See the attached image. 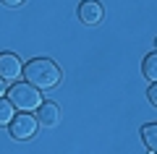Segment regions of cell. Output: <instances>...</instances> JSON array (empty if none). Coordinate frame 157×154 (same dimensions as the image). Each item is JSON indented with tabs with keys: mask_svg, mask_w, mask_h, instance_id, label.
<instances>
[{
	"mask_svg": "<svg viewBox=\"0 0 157 154\" xmlns=\"http://www.w3.org/2000/svg\"><path fill=\"white\" fill-rule=\"evenodd\" d=\"M147 97H149V102L157 107V84H152V86L147 89Z\"/></svg>",
	"mask_w": 157,
	"mask_h": 154,
	"instance_id": "30bf717a",
	"label": "cell"
},
{
	"mask_svg": "<svg viewBox=\"0 0 157 154\" xmlns=\"http://www.w3.org/2000/svg\"><path fill=\"white\" fill-rule=\"evenodd\" d=\"M18 76H24V66L13 52H3L0 55V78L3 81H16Z\"/></svg>",
	"mask_w": 157,
	"mask_h": 154,
	"instance_id": "277c9868",
	"label": "cell"
},
{
	"mask_svg": "<svg viewBox=\"0 0 157 154\" xmlns=\"http://www.w3.org/2000/svg\"><path fill=\"white\" fill-rule=\"evenodd\" d=\"M102 16H105V11H102V6L97 0H84V3L78 6V18H81V24H86V26L100 24Z\"/></svg>",
	"mask_w": 157,
	"mask_h": 154,
	"instance_id": "5b68a950",
	"label": "cell"
},
{
	"mask_svg": "<svg viewBox=\"0 0 157 154\" xmlns=\"http://www.w3.org/2000/svg\"><path fill=\"white\" fill-rule=\"evenodd\" d=\"M141 73H144V78H149L152 84H157V52H149V55L141 60Z\"/></svg>",
	"mask_w": 157,
	"mask_h": 154,
	"instance_id": "ba28073f",
	"label": "cell"
},
{
	"mask_svg": "<svg viewBox=\"0 0 157 154\" xmlns=\"http://www.w3.org/2000/svg\"><path fill=\"white\" fill-rule=\"evenodd\" d=\"M8 102H11L16 110H24V112H32L42 105V92L37 86L26 81H16L11 89H8Z\"/></svg>",
	"mask_w": 157,
	"mask_h": 154,
	"instance_id": "7a4b0ae2",
	"label": "cell"
},
{
	"mask_svg": "<svg viewBox=\"0 0 157 154\" xmlns=\"http://www.w3.org/2000/svg\"><path fill=\"white\" fill-rule=\"evenodd\" d=\"M141 141H144L147 152L157 154V123H147V126L141 128Z\"/></svg>",
	"mask_w": 157,
	"mask_h": 154,
	"instance_id": "52a82bcc",
	"label": "cell"
},
{
	"mask_svg": "<svg viewBox=\"0 0 157 154\" xmlns=\"http://www.w3.org/2000/svg\"><path fill=\"white\" fill-rule=\"evenodd\" d=\"M155 47H157V39H155Z\"/></svg>",
	"mask_w": 157,
	"mask_h": 154,
	"instance_id": "4fadbf2b",
	"label": "cell"
},
{
	"mask_svg": "<svg viewBox=\"0 0 157 154\" xmlns=\"http://www.w3.org/2000/svg\"><path fill=\"white\" fill-rule=\"evenodd\" d=\"M37 120L42 123V126L52 128L60 123V107L55 105V102H42V105L37 107Z\"/></svg>",
	"mask_w": 157,
	"mask_h": 154,
	"instance_id": "8992f818",
	"label": "cell"
},
{
	"mask_svg": "<svg viewBox=\"0 0 157 154\" xmlns=\"http://www.w3.org/2000/svg\"><path fill=\"white\" fill-rule=\"evenodd\" d=\"M0 3H3V6H8V8H18L24 0H0Z\"/></svg>",
	"mask_w": 157,
	"mask_h": 154,
	"instance_id": "8fae6325",
	"label": "cell"
},
{
	"mask_svg": "<svg viewBox=\"0 0 157 154\" xmlns=\"http://www.w3.org/2000/svg\"><path fill=\"white\" fill-rule=\"evenodd\" d=\"M11 136L16 138V141H26V138H32L34 133H37V120H34L29 112H24V115H16L11 120Z\"/></svg>",
	"mask_w": 157,
	"mask_h": 154,
	"instance_id": "3957f363",
	"label": "cell"
},
{
	"mask_svg": "<svg viewBox=\"0 0 157 154\" xmlns=\"http://www.w3.org/2000/svg\"><path fill=\"white\" fill-rule=\"evenodd\" d=\"M8 89H6V84H3V78H0V99H3V94H6Z\"/></svg>",
	"mask_w": 157,
	"mask_h": 154,
	"instance_id": "7c38bea8",
	"label": "cell"
},
{
	"mask_svg": "<svg viewBox=\"0 0 157 154\" xmlns=\"http://www.w3.org/2000/svg\"><path fill=\"white\" fill-rule=\"evenodd\" d=\"M24 78H26V84L37 86L39 92L42 89H52L60 84V68L50 58H34V60H29L24 66Z\"/></svg>",
	"mask_w": 157,
	"mask_h": 154,
	"instance_id": "6da1fadb",
	"label": "cell"
},
{
	"mask_svg": "<svg viewBox=\"0 0 157 154\" xmlns=\"http://www.w3.org/2000/svg\"><path fill=\"white\" fill-rule=\"evenodd\" d=\"M13 110H16V107H13L8 99H0V126H11V120L16 118Z\"/></svg>",
	"mask_w": 157,
	"mask_h": 154,
	"instance_id": "9c48e42d",
	"label": "cell"
}]
</instances>
